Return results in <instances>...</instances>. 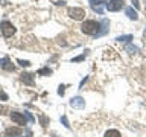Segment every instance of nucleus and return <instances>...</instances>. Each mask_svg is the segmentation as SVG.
I'll return each instance as SVG.
<instances>
[{"instance_id":"obj_1","label":"nucleus","mask_w":146,"mask_h":137,"mask_svg":"<svg viewBox=\"0 0 146 137\" xmlns=\"http://www.w3.org/2000/svg\"><path fill=\"white\" fill-rule=\"evenodd\" d=\"M99 27H100V23L96 21V20H85L81 26V31L84 32L85 35H96L99 32Z\"/></svg>"},{"instance_id":"obj_2","label":"nucleus","mask_w":146,"mask_h":137,"mask_svg":"<svg viewBox=\"0 0 146 137\" xmlns=\"http://www.w3.org/2000/svg\"><path fill=\"white\" fill-rule=\"evenodd\" d=\"M0 31H2L3 37H6V38H9V37H12L15 34V27L12 26L11 21H6V20L0 23Z\"/></svg>"},{"instance_id":"obj_3","label":"nucleus","mask_w":146,"mask_h":137,"mask_svg":"<svg viewBox=\"0 0 146 137\" xmlns=\"http://www.w3.org/2000/svg\"><path fill=\"white\" fill-rule=\"evenodd\" d=\"M67 14H68V17L73 18V20H76V21L84 20V17H85V11L82 8H70L67 11Z\"/></svg>"},{"instance_id":"obj_4","label":"nucleus","mask_w":146,"mask_h":137,"mask_svg":"<svg viewBox=\"0 0 146 137\" xmlns=\"http://www.w3.org/2000/svg\"><path fill=\"white\" fill-rule=\"evenodd\" d=\"M123 0H110V2L105 5V8L108 9V11H113V12H116V11H120V9L123 8Z\"/></svg>"},{"instance_id":"obj_5","label":"nucleus","mask_w":146,"mask_h":137,"mask_svg":"<svg viewBox=\"0 0 146 137\" xmlns=\"http://www.w3.org/2000/svg\"><path fill=\"white\" fill-rule=\"evenodd\" d=\"M11 120H12V122H15L17 125H25V123H26L25 114L17 113V111H12V113H11Z\"/></svg>"},{"instance_id":"obj_6","label":"nucleus","mask_w":146,"mask_h":137,"mask_svg":"<svg viewBox=\"0 0 146 137\" xmlns=\"http://www.w3.org/2000/svg\"><path fill=\"white\" fill-rule=\"evenodd\" d=\"M70 105L73 108H84L85 107V100L81 98V96H76V98H72Z\"/></svg>"},{"instance_id":"obj_7","label":"nucleus","mask_w":146,"mask_h":137,"mask_svg":"<svg viewBox=\"0 0 146 137\" xmlns=\"http://www.w3.org/2000/svg\"><path fill=\"white\" fill-rule=\"evenodd\" d=\"M100 23V27H99V32H98V34H96L94 37H100V35H104L105 34V32H107L108 31V26H110V21L107 20V18H104V20L102 21H99Z\"/></svg>"},{"instance_id":"obj_8","label":"nucleus","mask_w":146,"mask_h":137,"mask_svg":"<svg viewBox=\"0 0 146 137\" xmlns=\"http://www.w3.org/2000/svg\"><path fill=\"white\" fill-rule=\"evenodd\" d=\"M0 67L5 68V70H14V66H11V61H9L8 57L0 58Z\"/></svg>"},{"instance_id":"obj_9","label":"nucleus","mask_w":146,"mask_h":137,"mask_svg":"<svg viewBox=\"0 0 146 137\" xmlns=\"http://www.w3.org/2000/svg\"><path fill=\"white\" fill-rule=\"evenodd\" d=\"M125 14L128 15V18H131V20H137V18H139V15H137V11H135L132 6L125 8Z\"/></svg>"},{"instance_id":"obj_10","label":"nucleus","mask_w":146,"mask_h":137,"mask_svg":"<svg viewBox=\"0 0 146 137\" xmlns=\"http://www.w3.org/2000/svg\"><path fill=\"white\" fill-rule=\"evenodd\" d=\"M21 81L25 82V84H27V85H32V84H34V79H32V75H31V73H23V75H21Z\"/></svg>"},{"instance_id":"obj_11","label":"nucleus","mask_w":146,"mask_h":137,"mask_svg":"<svg viewBox=\"0 0 146 137\" xmlns=\"http://www.w3.org/2000/svg\"><path fill=\"white\" fill-rule=\"evenodd\" d=\"M104 137H122L120 132H119L117 130H108L107 132H105Z\"/></svg>"},{"instance_id":"obj_12","label":"nucleus","mask_w":146,"mask_h":137,"mask_svg":"<svg viewBox=\"0 0 146 137\" xmlns=\"http://www.w3.org/2000/svg\"><path fill=\"white\" fill-rule=\"evenodd\" d=\"M116 40L120 41V43H122V41H123V43H129V41L132 40V35H131V34H128V35H120V37H117Z\"/></svg>"},{"instance_id":"obj_13","label":"nucleus","mask_w":146,"mask_h":137,"mask_svg":"<svg viewBox=\"0 0 146 137\" xmlns=\"http://www.w3.org/2000/svg\"><path fill=\"white\" fill-rule=\"evenodd\" d=\"M38 75H41V76H49V75H52V70H50L49 67H44V68H41V70H38Z\"/></svg>"},{"instance_id":"obj_14","label":"nucleus","mask_w":146,"mask_h":137,"mask_svg":"<svg viewBox=\"0 0 146 137\" xmlns=\"http://www.w3.org/2000/svg\"><path fill=\"white\" fill-rule=\"evenodd\" d=\"M125 50H126V52H129V53H137V52H139V47H137V46H132V44H128L125 47Z\"/></svg>"},{"instance_id":"obj_15","label":"nucleus","mask_w":146,"mask_h":137,"mask_svg":"<svg viewBox=\"0 0 146 137\" xmlns=\"http://www.w3.org/2000/svg\"><path fill=\"white\" fill-rule=\"evenodd\" d=\"M20 132H21V130H20V128H9V130H6V134L8 136H14V134H20Z\"/></svg>"},{"instance_id":"obj_16","label":"nucleus","mask_w":146,"mask_h":137,"mask_svg":"<svg viewBox=\"0 0 146 137\" xmlns=\"http://www.w3.org/2000/svg\"><path fill=\"white\" fill-rule=\"evenodd\" d=\"M17 63L20 64V66H23V67H27V66H31V63H29V61H26V59H17Z\"/></svg>"},{"instance_id":"obj_17","label":"nucleus","mask_w":146,"mask_h":137,"mask_svg":"<svg viewBox=\"0 0 146 137\" xmlns=\"http://www.w3.org/2000/svg\"><path fill=\"white\" fill-rule=\"evenodd\" d=\"M25 116H26V119H27V120H29V122H32V123L35 122V119H34V116H32V114H31L29 111H25Z\"/></svg>"},{"instance_id":"obj_18","label":"nucleus","mask_w":146,"mask_h":137,"mask_svg":"<svg viewBox=\"0 0 146 137\" xmlns=\"http://www.w3.org/2000/svg\"><path fill=\"white\" fill-rule=\"evenodd\" d=\"M84 58H85V53H84V55H79V57H76V58H73L72 61H73V63H79V61H82Z\"/></svg>"},{"instance_id":"obj_19","label":"nucleus","mask_w":146,"mask_h":137,"mask_svg":"<svg viewBox=\"0 0 146 137\" xmlns=\"http://www.w3.org/2000/svg\"><path fill=\"white\" fill-rule=\"evenodd\" d=\"M61 120H62V123H64V125H66L67 128L70 126V125H68V122H67V117H66V116H62V117H61Z\"/></svg>"},{"instance_id":"obj_20","label":"nucleus","mask_w":146,"mask_h":137,"mask_svg":"<svg viewBox=\"0 0 146 137\" xmlns=\"http://www.w3.org/2000/svg\"><path fill=\"white\" fill-rule=\"evenodd\" d=\"M58 94H64V85H59V90H58Z\"/></svg>"},{"instance_id":"obj_21","label":"nucleus","mask_w":146,"mask_h":137,"mask_svg":"<svg viewBox=\"0 0 146 137\" xmlns=\"http://www.w3.org/2000/svg\"><path fill=\"white\" fill-rule=\"evenodd\" d=\"M132 2V6H135V8H139L140 5H139V0H131Z\"/></svg>"},{"instance_id":"obj_22","label":"nucleus","mask_w":146,"mask_h":137,"mask_svg":"<svg viewBox=\"0 0 146 137\" xmlns=\"http://www.w3.org/2000/svg\"><path fill=\"white\" fill-rule=\"evenodd\" d=\"M0 99L6 100V99H8V94H6V93H0Z\"/></svg>"},{"instance_id":"obj_23","label":"nucleus","mask_w":146,"mask_h":137,"mask_svg":"<svg viewBox=\"0 0 146 137\" xmlns=\"http://www.w3.org/2000/svg\"><path fill=\"white\" fill-rule=\"evenodd\" d=\"M100 2H102V0H90L91 5H96V3H100Z\"/></svg>"},{"instance_id":"obj_24","label":"nucleus","mask_w":146,"mask_h":137,"mask_svg":"<svg viewBox=\"0 0 146 137\" xmlns=\"http://www.w3.org/2000/svg\"><path fill=\"white\" fill-rule=\"evenodd\" d=\"M5 110H6V108H5V107H0V111H5Z\"/></svg>"},{"instance_id":"obj_25","label":"nucleus","mask_w":146,"mask_h":137,"mask_svg":"<svg viewBox=\"0 0 146 137\" xmlns=\"http://www.w3.org/2000/svg\"><path fill=\"white\" fill-rule=\"evenodd\" d=\"M143 37H145V38H146V29H145V32H143Z\"/></svg>"},{"instance_id":"obj_26","label":"nucleus","mask_w":146,"mask_h":137,"mask_svg":"<svg viewBox=\"0 0 146 137\" xmlns=\"http://www.w3.org/2000/svg\"><path fill=\"white\" fill-rule=\"evenodd\" d=\"M0 3H3V0H0Z\"/></svg>"}]
</instances>
